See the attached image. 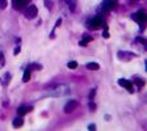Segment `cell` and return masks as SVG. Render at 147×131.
I'll use <instances>...</instances> for the list:
<instances>
[{"instance_id":"cell-4","label":"cell","mask_w":147,"mask_h":131,"mask_svg":"<svg viewBox=\"0 0 147 131\" xmlns=\"http://www.w3.org/2000/svg\"><path fill=\"white\" fill-rule=\"evenodd\" d=\"M76 106H78V102H76L75 100H71L65 105V109H63V110H65L66 114H70V113H72V111L75 110Z\"/></svg>"},{"instance_id":"cell-5","label":"cell","mask_w":147,"mask_h":131,"mask_svg":"<svg viewBox=\"0 0 147 131\" xmlns=\"http://www.w3.org/2000/svg\"><path fill=\"white\" fill-rule=\"evenodd\" d=\"M101 25H103V18L101 17H99V16H97V17H93V18H91V20L88 21V26L89 28H99V26H101Z\"/></svg>"},{"instance_id":"cell-11","label":"cell","mask_w":147,"mask_h":131,"mask_svg":"<svg viewBox=\"0 0 147 131\" xmlns=\"http://www.w3.org/2000/svg\"><path fill=\"white\" fill-rule=\"evenodd\" d=\"M22 123H24L22 118H16V119H13V127L15 128L21 127V126H22Z\"/></svg>"},{"instance_id":"cell-6","label":"cell","mask_w":147,"mask_h":131,"mask_svg":"<svg viewBox=\"0 0 147 131\" xmlns=\"http://www.w3.org/2000/svg\"><path fill=\"white\" fill-rule=\"evenodd\" d=\"M116 5H117L116 0H105L101 7H103V10H110L116 7Z\"/></svg>"},{"instance_id":"cell-2","label":"cell","mask_w":147,"mask_h":131,"mask_svg":"<svg viewBox=\"0 0 147 131\" xmlns=\"http://www.w3.org/2000/svg\"><path fill=\"white\" fill-rule=\"evenodd\" d=\"M37 13H38V9H37V7H36L34 4L26 5V8H25V10H24V14L28 18H34L36 16H37Z\"/></svg>"},{"instance_id":"cell-22","label":"cell","mask_w":147,"mask_h":131,"mask_svg":"<svg viewBox=\"0 0 147 131\" xmlns=\"http://www.w3.org/2000/svg\"><path fill=\"white\" fill-rule=\"evenodd\" d=\"M18 52H20V47H16V48H15V52H13V54H15V55H17Z\"/></svg>"},{"instance_id":"cell-14","label":"cell","mask_w":147,"mask_h":131,"mask_svg":"<svg viewBox=\"0 0 147 131\" xmlns=\"http://www.w3.org/2000/svg\"><path fill=\"white\" fill-rule=\"evenodd\" d=\"M83 39H84V41H80V43H79V45H80V46H86L87 42L91 41V37H89V35H84V38H83Z\"/></svg>"},{"instance_id":"cell-17","label":"cell","mask_w":147,"mask_h":131,"mask_svg":"<svg viewBox=\"0 0 147 131\" xmlns=\"http://www.w3.org/2000/svg\"><path fill=\"white\" fill-rule=\"evenodd\" d=\"M95 94H96V89H92L91 93H89V100H92L93 97H95Z\"/></svg>"},{"instance_id":"cell-1","label":"cell","mask_w":147,"mask_h":131,"mask_svg":"<svg viewBox=\"0 0 147 131\" xmlns=\"http://www.w3.org/2000/svg\"><path fill=\"white\" fill-rule=\"evenodd\" d=\"M70 92L69 86L66 85H57L53 90H50V96H54V97H61V96H65V94H67Z\"/></svg>"},{"instance_id":"cell-12","label":"cell","mask_w":147,"mask_h":131,"mask_svg":"<svg viewBox=\"0 0 147 131\" xmlns=\"http://www.w3.org/2000/svg\"><path fill=\"white\" fill-rule=\"evenodd\" d=\"M9 79H11V75H9V73H5V75L1 77V81H3V85H4V86L8 85V83H9Z\"/></svg>"},{"instance_id":"cell-16","label":"cell","mask_w":147,"mask_h":131,"mask_svg":"<svg viewBox=\"0 0 147 131\" xmlns=\"http://www.w3.org/2000/svg\"><path fill=\"white\" fill-rule=\"evenodd\" d=\"M7 4H8L7 0H0V9H4L7 7Z\"/></svg>"},{"instance_id":"cell-10","label":"cell","mask_w":147,"mask_h":131,"mask_svg":"<svg viewBox=\"0 0 147 131\" xmlns=\"http://www.w3.org/2000/svg\"><path fill=\"white\" fill-rule=\"evenodd\" d=\"M30 76H32V69L30 68H26L24 72V77H22V81L24 83H26V81H29L30 80Z\"/></svg>"},{"instance_id":"cell-18","label":"cell","mask_w":147,"mask_h":131,"mask_svg":"<svg viewBox=\"0 0 147 131\" xmlns=\"http://www.w3.org/2000/svg\"><path fill=\"white\" fill-rule=\"evenodd\" d=\"M135 83H137L138 84V85H139V86H143V80H142V79H137V80H135Z\"/></svg>"},{"instance_id":"cell-3","label":"cell","mask_w":147,"mask_h":131,"mask_svg":"<svg viewBox=\"0 0 147 131\" xmlns=\"http://www.w3.org/2000/svg\"><path fill=\"white\" fill-rule=\"evenodd\" d=\"M133 18L137 21L139 25H143L144 22H146V14H144L143 10H139V12H137V13H134Z\"/></svg>"},{"instance_id":"cell-20","label":"cell","mask_w":147,"mask_h":131,"mask_svg":"<svg viewBox=\"0 0 147 131\" xmlns=\"http://www.w3.org/2000/svg\"><path fill=\"white\" fill-rule=\"evenodd\" d=\"M45 3H46V7H51V3H50V0H45Z\"/></svg>"},{"instance_id":"cell-8","label":"cell","mask_w":147,"mask_h":131,"mask_svg":"<svg viewBox=\"0 0 147 131\" xmlns=\"http://www.w3.org/2000/svg\"><path fill=\"white\" fill-rule=\"evenodd\" d=\"M29 3V0H13V5L16 9H20V8H25Z\"/></svg>"},{"instance_id":"cell-19","label":"cell","mask_w":147,"mask_h":131,"mask_svg":"<svg viewBox=\"0 0 147 131\" xmlns=\"http://www.w3.org/2000/svg\"><path fill=\"white\" fill-rule=\"evenodd\" d=\"M29 68H38V69H41L42 67H41V66H38V64H32Z\"/></svg>"},{"instance_id":"cell-21","label":"cell","mask_w":147,"mask_h":131,"mask_svg":"<svg viewBox=\"0 0 147 131\" xmlns=\"http://www.w3.org/2000/svg\"><path fill=\"white\" fill-rule=\"evenodd\" d=\"M88 130H96V126H95V124H89V126H88Z\"/></svg>"},{"instance_id":"cell-7","label":"cell","mask_w":147,"mask_h":131,"mask_svg":"<svg viewBox=\"0 0 147 131\" xmlns=\"http://www.w3.org/2000/svg\"><path fill=\"white\" fill-rule=\"evenodd\" d=\"M118 84H120L121 86H123V88H126L129 92H133V83H131V81H129V80L120 79V80H118Z\"/></svg>"},{"instance_id":"cell-13","label":"cell","mask_w":147,"mask_h":131,"mask_svg":"<svg viewBox=\"0 0 147 131\" xmlns=\"http://www.w3.org/2000/svg\"><path fill=\"white\" fill-rule=\"evenodd\" d=\"M87 68L88 69H99L100 66L97 64V63H88V64H87Z\"/></svg>"},{"instance_id":"cell-15","label":"cell","mask_w":147,"mask_h":131,"mask_svg":"<svg viewBox=\"0 0 147 131\" xmlns=\"http://www.w3.org/2000/svg\"><path fill=\"white\" fill-rule=\"evenodd\" d=\"M67 67H69V68H71V69H75L76 67H78V63L72 60V62H69V63H67Z\"/></svg>"},{"instance_id":"cell-9","label":"cell","mask_w":147,"mask_h":131,"mask_svg":"<svg viewBox=\"0 0 147 131\" xmlns=\"http://www.w3.org/2000/svg\"><path fill=\"white\" fill-rule=\"evenodd\" d=\"M30 110H32L30 106H25V105H22V106H20L17 109V113H18V115H21V117H22V115H25L28 111H30Z\"/></svg>"}]
</instances>
